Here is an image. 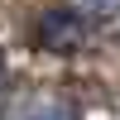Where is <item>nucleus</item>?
<instances>
[{
  "instance_id": "1",
  "label": "nucleus",
  "mask_w": 120,
  "mask_h": 120,
  "mask_svg": "<svg viewBox=\"0 0 120 120\" xmlns=\"http://www.w3.org/2000/svg\"><path fill=\"white\" fill-rule=\"evenodd\" d=\"M38 43L48 53H77L86 43V19L77 10H48L38 19Z\"/></svg>"
},
{
  "instance_id": "2",
  "label": "nucleus",
  "mask_w": 120,
  "mask_h": 120,
  "mask_svg": "<svg viewBox=\"0 0 120 120\" xmlns=\"http://www.w3.org/2000/svg\"><path fill=\"white\" fill-rule=\"evenodd\" d=\"M82 5V15H91V19H111L120 15V0H77Z\"/></svg>"
},
{
  "instance_id": "3",
  "label": "nucleus",
  "mask_w": 120,
  "mask_h": 120,
  "mask_svg": "<svg viewBox=\"0 0 120 120\" xmlns=\"http://www.w3.org/2000/svg\"><path fill=\"white\" fill-rule=\"evenodd\" d=\"M24 120H72V111H67V106H38V111H29Z\"/></svg>"
},
{
  "instance_id": "4",
  "label": "nucleus",
  "mask_w": 120,
  "mask_h": 120,
  "mask_svg": "<svg viewBox=\"0 0 120 120\" xmlns=\"http://www.w3.org/2000/svg\"><path fill=\"white\" fill-rule=\"evenodd\" d=\"M0 106H5V63H0Z\"/></svg>"
}]
</instances>
